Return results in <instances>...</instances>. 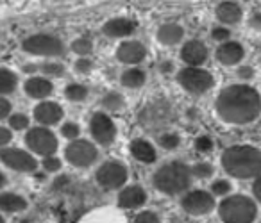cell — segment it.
<instances>
[{"instance_id":"obj_1","label":"cell","mask_w":261,"mask_h":223,"mask_svg":"<svg viewBox=\"0 0 261 223\" xmlns=\"http://www.w3.org/2000/svg\"><path fill=\"white\" fill-rule=\"evenodd\" d=\"M217 113L227 123H250L261 113V98L249 86L225 88L217 98Z\"/></svg>"},{"instance_id":"obj_2","label":"cell","mask_w":261,"mask_h":223,"mask_svg":"<svg viewBox=\"0 0 261 223\" xmlns=\"http://www.w3.org/2000/svg\"><path fill=\"white\" fill-rule=\"evenodd\" d=\"M222 166L236 179H250L261 173V152L254 147H231L222 155Z\"/></svg>"},{"instance_id":"obj_3","label":"cell","mask_w":261,"mask_h":223,"mask_svg":"<svg viewBox=\"0 0 261 223\" xmlns=\"http://www.w3.org/2000/svg\"><path fill=\"white\" fill-rule=\"evenodd\" d=\"M190 170L181 162H170L163 166L160 172L154 175V186L158 191L165 194H177L188 189L190 186Z\"/></svg>"},{"instance_id":"obj_4","label":"cell","mask_w":261,"mask_h":223,"mask_svg":"<svg viewBox=\"0 0 261 223\" xmlns=\"http://www.w3.org/2000/svg\"><path fill=\"white\" fill-rule=\"evenodd\" d=\"M220 218L225 223H252L256 219V204L243 194L225 198L220 204Z\"/></svg>"},{"instance_id":"obj_5","label":"cell","mask_w":261,"mask_h":223,"mask_svg":"<svg viewBox=\"0 0 261 223\" xmlns=\"http://www.w3.org/2000/svg\"><path fill=\"white\" fill-rule=\"evenodd\" d=\"M177 80L190 93H204L213 86V77L210 72L200 68H185L179 72Z\"/></svg>"},{"instance_id":"obj_6","label":"cell","mask_w":261,"mask_h":223,"mask_svg":"<svg viewBox=\"0 0 261 223\" xmlns=\"http://www.w3.org/2000/svg\"><path fill=\"white\" fill-rule=\"evenodd\" d=\"M25 143L33 152H36V154H40V155H48V157H50L56 152V148H58V140H56V136L48 129H43V127L31 129L25 136Z\"/></svg>"},{"instance_id":"obj_7","label":"cell","mask_w":261,"mask_h":223,"mask_svg":"<svg viewBox=\"0 0 261 223\" xmlns=\"http://www.w3.org/2000/svg\"><path fill=\"white\" fill-rule=\"evenodd\" d=\"M23 50L36 55H59L63 54V43L54 36L36 34L23 41Z\"/></svg>"},{"instance_id":"obj_8","label":"cell","mask_w":261,"mask_h":223,"mask_svg":"<svg viewBox=\"0 0 261 223\" xmlns=\"http://www.w3.org/2000/svg\"><path fill=\"white\" fill-rule=\"evenodd\" d=\"M65 155L70 164L84 168V166H90L95 162V159H97V148L90 141L75 140L66 147Z\"/></svg>"},{"instance_id":"obj_9","label":"cell","mask_w":261,"mask_h":223,"mask_svg":"<svg viewBox=\"0 0 261 223\" xmlns=\"http://www.w3.org/2000/svg\"><path fill=\"white\" fill-rule=\"evenodd\" d=\"M97 180L102 187L106 189H116V187L123 186L127 180V170L120 162H106L98 168Z\"/></svg>"},{"instance_id":"obj_10","label":"cell","mask_w":261,"mask_h":223,"mask_svg":"<svg viewBox=\"0 0 261 223\" xmlns=\"http://www.w3.org/2000/svg\"><path fill=\"white\" fill-rule=\"evenodd\" d=\"M0 161L6 166L16 170V172H34L38 166L36 159L31 154L18 148H2L0 150Z\"/></svg>"},{"instance_id":"obj_11","label":"cell","mask_w":261,"mask_h":223,"mask_svg":"<svg viewBox=\"0 0 261 223\" xmlns=\"http://www.w3.org/2000/svg\"><path fill=\"white\" fill-rule=\"evenodd\" d=\"M90 129H91V136L100 145H104V147L111 145L116 136L115 123H113V120L109 118L108 115H104V113H95L90 122Z\"/></svg>"},{"instance_id":"obj_12","label":"cell","mask_w":261,"mask_h":223,"mask_svg":"<svg viewBox=\"0 0 261 223\" xmlns=\"http://www.w3.org/2000/svg\"><path fill=\"white\" fill-rule=\"evenodd\" d=\"M182 209L193 216L207 214L215 207V200L206 191H192L182 198Z\"/></svg>"},{"instance_id":"obj_13","label":"cell","mask_w":261,"mask_h":223,"mask_svg":"<svg viewBox=\"0 0 261 223\" xmlns=\"http://www.w3.org/2000/svg\"><path fill=\"white\" fill-rule=\"evenodd\" d=\"M181 59L190 65V68H197L199 65H202L207 59V48L202 41H188L185 43V47L181 48Z\"/></svg>"},{"instance_id":"obj_14","label":"cell","mask_w":261,"mask_h":223,"mask_svg":"<svg viewBox=\"0 0 261 223\" xmlns=\"http://www.w3.org/2000/svg\"><path fill=\"white\" fill-rule=\"evenodd\" d=\"M147 55V50L140 41H125L118 47L116 50V58L125 65H136L142 63Z\"/></svg>"},{"instance_id":"obj_15","label":"cell","mask_w":261,"mask_h":223,"mask_svg":"<svg viewBox=\"0 0 261 223\" xmlns=\"http://www.w3.org/2000/svg\"><path fill=\"white\" fill-rule=\"evenodd\" d=\"M34 118L41 125H54L63 118V109L54 102H41L34 107Z\"/></svg>"},{"instance_id":"obj_16","label":"cell","mask_w":261,"mask_h":223,"mask_svg":"<svg viewBox=\"0 0 261 223\" xmlns=\"http://www.w3.org/2000/svg\"><path fill=\"white\" fill-rule=\"evenodd\" d=\"M147 200V193L143 187L140 186H130L125 187V189L120 193L118 197V204L120 207H125V209H136L140 205H143Z\"/></svg>"},{"instance_id":"obj_17","label":"cell","mask_w":261,"mask_h":223,"mask_svg":"<svg viewBox=\"0 0 261 223\" xmlns=\"http://www.w3.org/2000/svg\"><path fill=\"white\" fill-rule=\"evenodd\" d=\"M136 31V23L127 18H113L104 25V34L109 38H125Z\"/></svg>"},{"instance_id":"obj_18","label":"cell","mask_w":261,"mask_h":223,"mask_svg":"<svg viewBox=\"0 0 261 223\" xmlns=\"http://www.w3.org/2000/svg\"><path fill=\"white\" fill-rule=\"evenodd\" d=\"M243 58V47L240 43H234V41H229V43H224L220 48L217 50V59L222 63V65H236L240 63Z\"/></svg>"},{"instance_id":"obj_19","label":"cell","mask_w":261,"mask_h":223,"mask_svg":"<svg viewBox=\"0 0 261 223\" xmlns=\"http://www.w3.org/2000/svg\"><path fill=\"white\" fill-rule=\"evenodd\" d=\"M52 82L43 77H33L25 82V93L31 98H47L52 93Z\"/></svg>"},{"instance_id":"obj_20","label":"cell","mask_w":261,"mask_h":223,"mask_svg":"<svg viewBox=\"0 0 261 223\" xmlns=\"http://www.w3.org/2000/svg\"><path fill=\"white\" fill-rule=\"evenodd\" d=\"M217 18L222 23H227V25L238 23L242 20V9L234 2H222L217 8Z\"/></svg>"},{"instance_id":"obj_21","label":"cell","mask_w":261,"mask_h":223,"mask_svg":"<svg viewBox=\"0 0 261 223\" xmlns=\"http://www.w3.org/2000/svg\"><path fill=\"white\" fill-rule=\"evenodd\" d=\"M130 152L138 161L142 162H154L156 161V150L152 148V145L147 143L143 140H135L130 143Z\"/></svg>"},{"instance_id":"obj_22","label":"cell","mask_w":261,"mask_h":223,"mask_svg":"<svg viewBox=\"0 0 261 223\" xmlns=\"http://www.w3.org/2000/svg\"><path fill=\"white\" fill-rule=\"evenodd\" d=\"M158 40L163 45H175L182 40V27H179L177 23H165L163 27H160L158 31Z\"/></svg>"},{"instance_id":"obj_23","label":"cell","mask_w":261,"mask_h":223,"mask_svg":"<svg viewBox=\"0 0 261 223\" xmlns=\"http://www.w3.org/2000/svg\"><path fill=\"white\" fill-rule=\"evenodd\" d=\"M27 207L25 198L18 197L15 193H2L0 194V209L6 212H18Z\"/></svg>"},{"instance_id":"obj_24","label":"cell","mask_w":261,"mask_h":223,"mask_svg":"<svg viewBox=\"0 0 261 223\" xmlns=\"http://www.w3.org/2000/svg\"><path fill=\"white\" fill-rule=\"evenodd\" d=\"M16 88V75L11 70L0 68V95L13 93Z\"/></svg>"},{"instance_id":"obj_25","label":"cell","mask_w":261,"mask_h":223,"mask_svg":"<svg viewBox=\"0 0 261 223\" xmlns=\"http://www.w3.org/2000/svg\"><path fill=\"white\" fill-rule=\"evenodd\" d=\"M122 84L125 88H140L145 84V73L142 70H127L122 75Z\"/></svg>"},{"instance_id":"obj_26","label":"cell","mask_w":261,"mask_h":223,"mask_svg":"<svg viewBox=\"0 0 261 223\" xmlns=\"http://www.w3.org/2000/svg\"><path fill=\"white\" fill-rule=\"evenodd\" d=\"M65 95H66V98H68V100L81 102V100H84V98H86L88 90H86V86H83V84H70V86L66 88Z\"/></svg>"},{"instance_id":"obj_27","label":"cell","mask_w":261,"mask_h":223,"mask_svg":"<svg viewBox=\"0 0 261 223\" xmlns=\"http://www.w3.org/2000/svg\"><path fill=\"white\" fill-rule=\"evenodd\" d=\"M179 143H181V137H179L177 134H163V136L160 137V145L163 148H167V150L177 148Z\"/></svg>"},{"instance_id":"obj_28","label":"cell","mask_w":261,"mask_h":223,"mask_svg":"<svg viewBox=\"0 0 261 223\" xmlns=\"http://www.w3.org/2000/svg\"><path fill=\"white\" fill-rule=\"evenodd\" d=\"M72 48H73V52H75V54L86 55V54H90V52H91V41L86 40V38H79V40H75L72 43Z\"/></svg>"},{"instance_id":"obj_29","label":"cell","mask_w":261,"mask_h":223,"mask_svg":"<svg viewBox=\"0 0 261 223\" xmlns=\"http://www.w3.org/2000/svg\"><path fill=\"white\" fill-rule=\"evenodd\" d=\"M9 127L15 130H23L25 127H29V118H27L25 115L16 113V115H13L11 118H9Z\"/></svg>"},{"instance_id":"obj_30","label":"cell","mask_w":261,"mask_h":223,"mask_svg":"<svg viewBox=\"0 0 261 223\" xmlns=\"http://www.w3.org/2000/svg\"><path fill=\"white\" fill-rule=\"evenodd\" d=\"M104 105L108 109H111V111H116V109H120L123 105V100L118 93H109L108 97L104 98Z\"/></svg>"},{"instance_id":"obj_31","label":"cell","mask_w":261,"mask_h":223,"mask_svg":"<svg viewBox=\"0 0 261 223\" xmlns=\"http://www.w3.org/2000/svg\"><path fill=\"white\" fill-rule=\"evenodd\" d=\"M79 132H81V129H79V125H77V123L68 122V123H65V125L61 127V134L65 137H68V140H77Z\"/></svg>"},{"instance_id":"obj_32","label":"cell","mask_w":261,"mask_h":223,"mask_svg":"<svg viewBox=\"0 0 261 223\" xmlns=\"http://www.w3.org/2000/svg\"><path fill=\"white\" fill-rule=\"evenodd\" d=\"M41 70H43L47 75H54V77H61L63 73H65L63 65H58V63H47V65L41 66Z\"/></svg>"},{"instance_id":"obj_33","label":"cell","mask_w":261,"mask_h":223,"mask_svg":"<svg viewBox=\"0 0 261 223\" xmlns=\"http://www.w3.org/2000/svg\"><path fill=\"white\" fill-rule=\"evenodd\" d=\"M193 173H195L197 177L206 179V177H210L211 173H213V166L207 164V162H199V164L193 166Z\"/></svg>"},{"instance_id":"obj_34","label":"cell","mask_w":261,"mask_h":223,"mask_svg":"<svg viewBox=\"0 0 261 223\" xmlns=\"http://www.w3.org/2000/svg\"><path fill=\"white\" fill-rule=\"evenodd\" d=\"M135 223H160V218H158V214L154 211H145L136 216Z\"/></svg>"},{"instance_id":"obj_35","label":"cell","mask_w":261,"mask_h":223,"mask_svg":"<svg viewBox=\"0 0 261 223\" xmlns=\"http://www.w3.org/2000/svg\"><path fill=\"white\" fill-rule=\"evenodd\" d=\"M211 189H213L215 194H227L231 191V184L227 180H217V182H213Z\"/></svg>"},{"instance_id":"obj_36","label":"cell","mask_w":261,"mask_h":223,"mask_svg":"<svg viewBox=\"0 0 261 223\" xmlns=\"http://www.w3.org/2000/svg\"><path fill=\"white\" fill-rule=\"evenodd\" d=\"M43 168L47 170V172H58L59 168H61V161H59L58 157H45L43 159Z\"/></svg>"},{"instance_id":"obj_37","label":"cell","mask_w":261,"mask_h":223,"mask_svg":"<svg viewBox=\"0 0 261 223\" xmlns=\"http://www.w3.org/2000/svg\"><path fill=\"white\" fill-rule=\"evenodd\" d=\"M195 147H197V150H200V152H210L211 148H213V141L207 136H200L199 140L195 141Z\"/></svg>"},{"instance_id":"obj_38","label":"cell","mask_w":261,"mask_h":223,"mask_svg":"<svg viewBox=\"0 0 261 223\" xmlns=\"http://www.w3.org/2000/svg\"><path fill=\"white\" fill-rule=\"evenodd\" d=\"M91 68H93V63H91L88 58H81L79 61L75 63V70H77V72H81V73H88Z\"/></svg>"},{"instance_id":"obj_39","label":"cell","mask_w":261,"mask_h":223,"mask_svg":"<svg viewBox=\"0 0 261 223\" xmlns=\"http://www.w3.org/2000/svg\"><path fill=\"white\" fill-rule=\"evenodd\" d=\"M229 36H231V33H229L227 29H224V27H217V29L213 31V38L217 41H227Z\"/></svg>"},{"instance_id":"obj_40","label":"cell","mask_w":261,"mask_h":223,"mask_svg":"<svg viewBox=\"0 0 261 223\" xmlns=\"http://www.w3.org/2000/svg\"><path fill=\"white\" fill-rule=\"evenodd\" d=\"M9 113H11V104L6 98H0V120L8 118Z\"/></svg>"},{"instance_id":"obj_41","label":"cell","mask_w":261,"mask_h":223,"mask_svg":"<svg viewBox=\"0 0 261 223\" xmlns=\"http://www.w3.org/2000/svg\"><path fill=\"white\" fill-rule=\"evenodd\" d=\"M9 141H11V132L8 129H4V127H0V147L8 145Z\"/></svg>"},{"instance_id":"obj_42","label":"cell","mask_w":261,"mask_h":223,"mask_svg":"<svg viewBox=\"0 0 261 223\" xmlns=\"http://www.w3.org/2000/svg\"><path fill=\"white\" fill-rule=\"evenodd\" d=\"M238 77L240 79H252V68L250 66H242L238 70Z\"/></svg>"},{"instance_id":"obj_43","label":"cell","mask_w":261,"mask_h":223,"mask_svg":"<svg viewBox=\"0 0 261 223\" xmlns=\"http://www.w3.org/2000/svg\"><path fill=\"white\" fill-rule=\"evenodd\" d=\"M252 191H254V197H256L261 204V177L256 179V182H254V186H252Z\"/></svg>"},{"instance_id":"obj_44","label":"cell","mask_w":261,"mask_h":223,"mask_svg":"<svg viewBox=\"0 0 261 223\" xmlns=\"http://www.w3.org/2000/svg\"><path fill=\"white\" fill-rule=\"evenodd\" d=\"M250 27H254L256 31H261V15H256L250 18Z\"/></svg>"},{"instance_id":"obj_45","label":"cell","mask_w":261,"mask_h":223,"mask_svg":"<svg viewBox=\"0 0 261 223\" xmlns=\"http://www.w3.org/2000/svg\"><path fill=\"white\" fill-rule=\"evenodd\" d=\"M6 184H8V179H6V175H4V173L0 172V189H2V187H4Z\"/></svg>"},{"instance_id":"obj_46","label":"cell","mask_w":261,"mask_h":223,"mask_svg":"<svg viewBox=\"0 0 261 223\" xmlns=\"http://www.w3.org/2000/svg\"><path fill=\"white\" fill-rule=\"evenodd\" d=\"M0 223H4V219H2V216H0Z\"/></svg>"},{"instance_id":"obj_47","label":"cell","mask_w":261,"mask_h":223,"mask_svg":"<svg viewBox=\"0 0 261 223\" xmlns=\"http://www.w3.org/2000/svg\"><path fill=\"white\" fill-rule=\"evenodd\" d=\"M23 223H29V221H23Z\"/></svg>"}]
</instances>
